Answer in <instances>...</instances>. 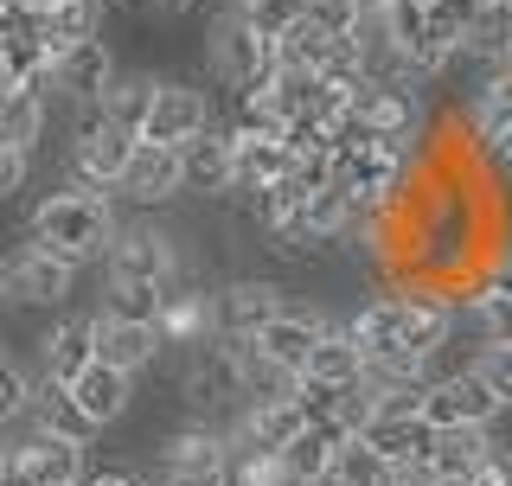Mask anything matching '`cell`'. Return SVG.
Here are the masks:
<instances>
[{
  "label": "cell",
  "mask_w": 512,
  "mask_h": 486,
  "mask_svg": "<svg viewBox=\"0 0 512 486\" xmlns=\"http://www.w3.org/2000/svg\"><path fill=\"white\" fill-rule=\"evenodd\" d=\"M116 192H84V186H58L45 192L39 205L26 212V243L64 256L77 269H103L109 250H116Z\"/></svg>",
  "instance_id": "obj_1"
},
{
  "label": "cell",
  "mask_w": 512,
  "mask_h": 486,
  "mask_svg": "<svg viewBox=\"0 0 512 486\" xmlns=\"http://www.w3.org/2000/svg\"><path fill=\"white\" fill-rule=\"evenodd\" d=\"M109 288H180L186 282V250H180V231H167L154 212L141 218H122L116 231V250H109Z\"/></svg>",
  "instance_id": "obj_2"
},
{
  "label": "cell",
  "mask_w": 512,
  "mask_h": 486,
  "mask_svg": "<svg viewBox=\"0 0 512 486\" xmlns=\"http://www.w3.org/2000/svg\"><path fill=\"white\" fill-rule=\"evenodd\" d=\"M205 64H212V77H218V84H231L237 96L269 90L282 77L276 39H263V32L244 20V7H237V0L212 20V32H205Z\"/></svg>",
  "instance_id": "obj_3"
},
{
  "label": "cell",
  "mask_w": 512,
  "mask_h": 486,
  "mask_svg": "<svg viewBox=\"0 0 512 486\" xmlns=\"http://www.w3.org/2000/svg\"><path fill=\"white\" fill-rule=\"evenodd\" d=\"M180 391L192 403V416L205 423H231L237 410H250V384H244V352H237V333H218L212 346H192Z\"/></svg>",
  "instance_id": "obj_4"
},
{
  "label": "cell",
  "mask_w": 512,
  "mask_h": 486,
  "mask_svg": "<svg viewBox=\"0 0 512 486\" xmlns=\"http://www.w3.org/2000/svg\"><path fill=\"white\" fill-rule=\"evenodd\" d=\"M231 461H237L231 429L192 416V423H180L160 442V480L154 486H231Z\"/></svg>",
  "instance_id": "obj_5"
},
{
  "label": "cell",
  "mask_w": 512,
  "mask_h": 486,
  "mask_svg": "<svg viewBox=\"0 0 512 486\" xmlns=\"http://www.w3.org/2000/svg\"><path fill=\"white\" fill-rule=\"evenodd\" d=\"M135 148H141L135 128L109 122L103 109H84V116H77V135H71V186L116 192L122 173H128V160H135Z\"/></svg>",
  "instance_id": "obj_6"
},
{
  "label": "cell",
  "mask_w": 512,
  "mask_h": 486,
  "mask_svg": "<svg viewBox=\"0 0 512 486\" xmlns=\"http://www.w3.org/2000/svg\"><path fill=\"white\" fill-rule=\"evenodd\" d=\"M346 90V109H352V122L359 128H372V135H391V141H404V148H423V135H429V109H423V90H397V84H384V77H352Z\"/></svg>",
  "instance_id": "obj_7"
},
{
  "label": "cell",
  "mask_w": 512,
  "mask_h": 486,
  "mask_svg": "<svg viewBox=\"0 0 512 486\" xmlns=\"http://www.w3.org/2000/svg\"><path fill=\"white\" fill-rule=\"evenodd\" d=\"M77 263H64V256L39 250V243H13L7 263H0V295L13 307H64L77 295Z\"/></svg>",
  "instance_id": "obj_8"
},
{
  "label": "cell",
  "mask_w": 512,
  "mask_h": 486,
  "mask_svg": "<svg viewBox=\"0 0 512 486\" xmlns=\"http://www.w3.org/2000/svg\"><path fill=\"white\" fill-rule=\"evenodd\" d=\"M96 320V359L128 371V378H141V371L160 365V352H167V333H160V320H141V314H122V307H103Z\"/></svg>",
  "instance_id": "obj_9"
},
{
  "label": "cell",
  "mask_w": 512,
  "mask_h": 486,
  "mask_svg": "<svg viewBox=\"0 0 512 486\" xmlns=\"http://www.w3.org/2000/svg\"><path fill=\"white\" fill-rule=\"evenodd\" d=\"M237 199H256L263 186H276L295 173V141H288V128L276 122H237Z\"/></svg>",
  "instance_id": "obj_10"
},
{
  "label": "cell",
  "mask_w": 512,
  "mask_h": 486,
  "mask_svg": "<svg viewBox=\"0 0 512 486\" xmlns=\"http://www.w3.org/2000/svg\"><path fill=\"white\" fill-rule=\"evenodd\" d=\"M423 416H429L436 429H493V423L506 416V403L493 397V391L474 378L468 365H461V371H442V378L429 384Z\"/></svg>",
  "instance_id": "obj_11"
},
{
  "label": "cell",
  "mask_w": 512,
  "mask_h": 486,
  "mask_svg": "<svg viewBox=\"0 0 512 486\" xmlns=\"http://www.w3.org/2000/svg\"><path fill=\"white\" fill-rule=\"evenodd\" d=\"M32 365H39V378H84V371L96 365V320L90 314H58L45 320V333L32 339Z\"/></svg>",
  "instance_id": "obj_12"
},
{
  "label": "cell",
  "mask_w": 512,
  "mask_h": 486,
  "mask_svg": "<svg viewBox=\"0 0 512 486\" xmlns=\"http://www.w3.org/2000/svg\"><path fill=\"white\" fill-rule=\"evenodd\" d=\"M180 192H186L180 148H154V141H141L135 160H128V173H122V186H116V199H128L135 212H160V205H173Z\"/></svg>",
  "instance_id": "obj_13"
},
{
  "label": "cell",
  "mask_w": 512,
  "mask_h": 486,
  "mask_svg": "<svg viewBox=\"0 0 512 486\" xmlns=\"http://www.w3.org/2000/svg\"><path fill=\"white\" fill-rule=\"evenodd\" d=\"M205 128H212V96L199 84L160 77V96H154V116L141 128V141H154V148H186L192 135H205Z\"/></svg>",
  "instance_id": "obj_14"
},
{
  "label": "cell",
  "mask_w": 512,
  "mask_h": 486,
  "mask_svg": "<svg viewBox=\"0 0 512 486\" xmlns=\"http://www.w3.org/2000/svg\"><path fill=\"white\" fill-rule=\"evenodd\" d=\"M116 77H122V64H116V52H109V39H84L77 52L58 58L52 90L64 96V103H77V109H103V96H109Z\"/></svg>",
  "instance_id": "obj_15"
},
{
  "label": "cell",
  "mask_w": 512,
  "mask_h": 486,
  "mask_svg": "<svg viewBox=\"0 0 512 486\" xmlns=\"http://www.w3.org/2000/svg\"><path fill=\"white\" fill-rule=\"evenodd\" d=\"M333 327H340V320H333L327 307H301V301H295L288 314H276L263 333H250V339H256V346H263L276 365H288V371H308L314 346H320V339H327Z\"/></svg>",
  "instance_id": "obj_16"
},
{
  "label": "cell",
  "mask_w": 512,
  "mask_h": 486,
  "mask_svg": "<svg viewBox=\"0 0 512 486\" xmlns=\"http://www.w3.org/2000/svg\"><path fill=\"white\" fill-rule=\"evenodd\" d=\"M288 288L282 282H269V275H237V282H224L218 288V320H224V333H263L276 314H288Z\"/></svg>",
  "instance_id": "obj_17"
},
{
  "label": "cell",
  "mask_w": 512,
  "mask_h": 486,
  "mask_svg": "<svg viewBox=\"0 0 512 486\" xmlns=\"http://www.w3.org/2000/svg\"><path fill=\"white\" fill-rule=\"evenodd\" d=\"M160 333H167V346H212V339L224 333V320H218V288H199V282H180L167 295V307H160Z\"/></svg>",
  "instance_id": "obj_18"
},
{
  "label": "cell",
  "mask_w": 512,
  "mask_h": 486,
  "mask_svg": "<svg viewBox=\"0 0 512 486\" xmlns=\"http://www.w3.org/2000/svg\"><path fill=\"white\" fill-rule=\"evenodd\" d=\"M180 160H186V192H205V199H218V192H231L237 186V135L231 128H205V135H192L186 148H180Z\"/></svg>",
  "instance_id": "obj_19"
},
{
  "label": "cell",
  "mask_w": 512,
  "mask_h": 486,
  "mask_svg": "<svg viewBox=\"0 0 512 486\" xmlns=\"http://www.w3.org/2000/svg\"><path fill=\"white\" fill-rule=\"evenodd\" d=\"M365 371H372V359H365V346L346 333V320H340V327L314 346V359H308L301 378H308V384H327V391H352V384H365Z\"/></svg>",
  "instance_id": "obj_20"
},
{
  "label": "cell",
  "mask_w": 512,
  "mask_h": 486,
  "mask_svg": "<svg viewBox=\"0 0 512 486\" xmlns=\"http://www.w3.org/2000/svg\"><path fill=\"white\" fill-rule=\"evenodd\" d=\"M26 423H32V429H45V435H64V442H84V448L96 442V435H103V429L90 423V410L71 397V384H58V378H39V403H32Z\"/></svg>",
  "instance_id": "obj_21"
},
{
  "label": "cell",
  "mask_w": 512,
  "mask_h": 486,
  "mask_svg": "<svg viewBox=\"0 0 512 486\" xmlns=\"http://www.w3.org/2000/svg\"><path fill=\"white\" fill-rule=\"evenodd\" d=\"M71 397L90 410V423H96V429H109V423H122V416H128V403H135V378L96 359V365L84 371V378H71Z\"/></svg>",
  "instance_id": "obj_22"
},
{
  "label": "cell",
  "mask_w": 512,
  "mask_h": 486,
  "mask_svg": "<svg viewBox=\"0 0 512 486\" xmlns=\"http://www.w3.org/2000/svg\"><path fill=\"white\" fill-rule=\"evenodd\" d=\"M493 429H442L436 435V461H429V474L436 480H474V467L493 455Z\"/></svg>",
  "instance_id": "obj_23"
},
{
  "label": "cell",
  "mask_w": 512,
  "mask_h": 486,
  "mask_svg": "<svg viewBox=\"0 0 512 486\" xmlns=\"http://www.w3.org/2000/svg\"><path fill=\"white\" fill-rule=\"evenodd\" d=\"M45 128H52V96L32 90V96H7L0 103V148H39Z\"/></svg>",
  "instance_id": "obj_24"
},
{
  "label": "cell",
  "mask_w": 512,
  "mask_h": 486,
  "mask_svg": "<svg viewBox=\"0 0 512 486\" xmlns=\"http://www.w3.org/2000/svg\"><path fill=\"white\" fill-rule=\"evenodd\" d=\"M154 96H160V77H148V71H122L116 84H109V96H103V116L141 135V128H148V116H154Z\"/></svg>",
  "instance_id": "obj_25"
},
{
  "label": "cell",
  "mask_w": 512,
  "mask_h": 486,
  "mask_svg": "<svg viewBox=\"0 0 512 486\" xmlns=\"http://www.w3.org/2000/svg\"><path fill=\"white\" fill-rule=\"evenodd\" d=\"M468 58L487 64V71L512 64V0H487V7H480V20L468 32Z\"/></svg>",
  "instance_id": "obj_26"
},
{
  "label": "cell",
  "mask_w": 512,
  "mask_h": 486,
  "mask_svg": "<svg viewBox=\"0 0 512 486\" xmlns=\"http://www.w3.org/2000/svg\"><path fill=\"white\" fill-rule=\"evenodd\" d=\"M327 486H397V467L378 455L365 435H346L340 442V461H333V480Z\"/></svg>",
  "instance_id": "obj_27"
},
{
  "label": "cell",
  "mask_w": 512,
  "mask_h": 486,
  "mask_svg": "<svg viewBox=\"0 0 512 486\" xmlns=\"http://www.w3.org/2000/svg\"><path fill=\"white\" fill-rule=\"evenodd\" d=\"M32 403H39V365H26L20 352H13V359L0 365V416H7V423H26Z\"/></svg>",
  "instance_id": "obj_28"
},
{
  "label": "cell",
  "mask_w": 512,
  "mask_h": 486,
  "mask_svg": "<svg viewBox=\"0 0 512 486\" xmlns=\"http://www.w3.org/2000/svg\"><path fill=\"white\" fill-rule=\"evenodd\" d=\"M468 371H474V378L512 410V339H480L474 359H468Z\"/></svg>",
  "instance_id": "obj_29"
},
{
  "label": "cell",
  "mask_w": 512,
  "mask_h": 486,
  "mask_svg": "<svg viewBox=\"0 0 512 486\" xmlns=\"http://www.w3.org/2000/svg\"><path fill=\"white\" fill-rule=\"evenodd\" d=\"M237 7H244V20L263 32V39H276V45L308 20V0H237Z\"/></svg>",
  "instance_id": "obj_30"
},
{
  "label": "cell",
  "mask_w": 512,
  "mask_h": 486,
  "mask_svg": "<svg viewBox=\"0 0 512 486\" xmlns=\"http://www.w3.org/2000/svg\"><path fill=\"white\" fill-rule=\"evenodd\" d=\"M480 7H487V0H429V26H436L442 39H455L461 58H468V32L480 20Z\"/></svg>",
  "instance_id": "obj_31"
},
{
  "label": "cell",
  "mask_w": 512,
  "mask_h": 486,
  "mask_svg": "<svg viewBox=\"0 0 512 486\" xmlns=\"http://www.w3.org/2000/svg\"><path fill=\"white\" fill-rule=\"evenodd\" d=\"M308 20L327 26V32H340V39H352L359 20H365V0H308Z\"/></svg>",
  "instance_id": "obj_32"
},
{
  "label": "cell",
  "mask_w": 512,
  "mask_h": 486,
  "mask_svg": "<svg viewBox=\"0 0 512 486\" xmlns=\"http://www.w3.org/2000/svg\"><path fill=\"white\" fill-rule=\"evenodd\" d=\"M26 173H32V154L26 148H0V199L26 192Z\"/></svg>",
  "instance_id": "obj_33"
},
{
  "label": "cell",
  "mask_w": 512,
  "mask_h": 486,
  "mask_svg": "<svg viewBox=\"0 0 512 486\" xmlns=\"http://www.w3.org/2000/svg\"><path fill=\"white\" fill-rule=\"evenodd\" d=\"M468 486H512V448H493V455L474 467Z\"/></svg>",
  "instance_id": "obj_34"
},
{
  "label": "cell",
  "mask_w": 512,
  "mask_h": 486,
  "mask_svg": "<svg viewBox=\"0 0 512 486\" xmlns=\"http://www.w3.org/2000/svg\"><path fill=\"white\" fill-rule=\"evenodd\" d=\"M84 486H154L148 474H135V467H90Z\"/></svg>",
  "instance_id": "obj_35"
},
{
  "label": "cell",
  "mask_w": 512,
  "mask_h": 486,
  "mask_svg": "<svg viewBox=\"0 0 512 486\" xmlns=\"http://www.w3.org/2000/svg\"><path fill=\"white\" fill-rule=\"evenodd\" d=\"M141 7H186V0H141Z\"/></svg>",
  "instance_id": "obj_36"
},
{
  "label": "cell",
  "mask_w": 512,
  "mask_h": 486,
  "mask_svg": "<svg viewBox=\"0 0 512 486\" xmlns=\"http://www.w3.org/2000/svg\"><path fill=\"white\" fill-rule=\"evenodd\" d=\"M26 7H39V13H45V7H58V0H26Z\"/></svg>",
  "instance_id": "obj_37"
},
{
  "label": "cell",
  "mask_w": 512,
  "mask_h": 486,
  "mask_svg": "<svg viewBox=\"0 0 512 486\" xmlns=\"http://www.w3.org/2000/svg\"><path fill=\"white\" fill-rule=\"evenodd\" d=\"M378 7H391V0H365V13H378Z\"/></svg>",
  "instance_id": "obj_38"
}]
</instances>
